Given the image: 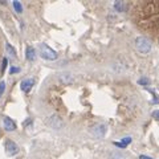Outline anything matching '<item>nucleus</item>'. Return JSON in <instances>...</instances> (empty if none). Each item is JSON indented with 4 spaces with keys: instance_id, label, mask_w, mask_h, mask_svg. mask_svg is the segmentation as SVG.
Instances as JSON below:
<instances>
[{
    "instance_id": "obj_1",
    "label": "nucleus",
    "mask_w": 159,
    "mask_h": 159,
    "mask_svg": "<svg viewBox=\"0 0 159 159\" xmlns=\"http://www.w3.org/2000/svg\"><path fill=\"white\" fill-rule=\"evenodd\" d=\"M137 24L142 25V24L147 23V29H157V16H158V4L157 3H146L142 4L141 7L137 9Z\"/></svg>"
},
{
    "instance_id": "obj_2",
    "label": "nucleus",
    "mask_w": 159,
    "mask_h": 159,
    "mask_svg": "<svg viewBox=\"0 0 159 159\" xmlns=\"http://www.w3.org/2000/svg\"><path fill=\"white\" fill-rule=\"evenodd\" d=\"M135 48H137V51L139 53L146 54V53H148L151 51V43H150L148 39L143 37V36H139L135 40Z\"/></svg>"
},
{
    "instance_id": "obj_3",
    "label": "nucleus",
    "mask_w": 159,
    "mask_h": 159,
    "mask_svg": "<svg viewBox=\"0 0 159 159\" xmlns=\"http://www.w3.org/2000/svg\"><path fill=\"white\" fill-rule=\"evenodd\" d=\"M39 51H40V54H41V57L45 58V60L53 61V60L57 58V53L54 52L53 49L49 48L47 44H40V45H39Z\"/></svg>"
},
{
    "instance_id": "obj_4",
    "label": "nucleus",
    "mask_w": 159,
    "mask_h": 159,
    "mask_svg": "<svg viewBox=\"0 0 159 159\" xmlns=\"http://www.w3.org/2000/svg\"><path fill=\"white\" fill-rule=\"evenodd\" d=\"M6 150H7V154L8 155H16L19 152V146L15 143L13 141H7L6 142Z\"/></svg>"
},
{
    "instance_id": "obj_5",
    "label": "nucleus",
    "mask_w": 159,
    "mask_h": 159,
    "mask_svg": "<svg viewBox=\"0 0 159 159\" xmlns=\"http://www.w3.org/2000/svg\"><path fill=\"white\" fill-rule=\"evenodd\" d=\"M48 123H49V126H52L53 129H61L64 126L62 119L60 118L58 116H52L51 118L48 119Z\"/></svg>"
},
{
    "instance_id": "obj_6",
    "label": "nucleus",
    "mask_w": 159,
    "mask_h": 159,
    "mask_svg": "<svg viewBox=\"0 0 159 159\" xmlns=\"http://www.w3.org/2000/svg\"><path fill=\"white\" fill-rule=\"evenodd\" d=\"M93 134L96 137H98V138H102L103 135H105V133H106V126L103 125V123H97L96 126L93 127Z\"/></svg>"
},
{
    "instance_id": "obj_7",
    "label": "nucleus",
    "mask_w": 159,
    "mask_h": 159,
    "mask_svg": "<svg viewBox=\"0 0 159 159\" xmlns=\"http://www.w3.org/2000/svg\"><path fill=\"white\" fill-rule=\"evenodd\" d=\"M4 127H6V130H8V131H13L15 129H16V125H15V122L11 118L6 117L4 118Z\"/></svg>"
},
{
    "instance_id": "obj_8",
    "label": "nucleus",
    "mask_w": 159,
    "mask_h": 159,
    "mask_svg": "<svg viewBox=\"0 0 159 159\" xmlns=\"http://www.w3.org/2000/svg\"><path fill=\"white\" fill-rule=\"evenodd\" d=\"M33 80H31V78H28V80H24V81L21 82V85H20V88H21V90L23 92H28L29 89L32 88V85H33Z\"/></svg>"
},
{
    "instance_id": "obj_9",
    "label": "nucleus",
    "mask_w": 159,
    "mask_h": 159,
    "mask_svg": "<svg viewBox=\"0 0 159 159\" xmlns=\"http://www.w3.org/2000/svg\"><path fill=\"white\" fill-rule=\"evenodd\" d=\"M27 58L29 61H33L36 58V52H34V49L32 47H27Z\"/></svg>"
},
{
    "instance_id": "obj_10",
    "label": "nucleus",
    "mask_w": 159,
    "mask_h": 159,
    "mask_svg": "<svg viewBox=\"0 0 159 159\" xmlns=\"http://www.w3.org/2000/svg\"><path fill=\"white\" fill-rule=\"evenodd\" d=\"M60 78H61V81H62V82H65V84H70V82H73V77H72L69 73H62L61 76H60Z\"/></svg>"
},
{
    "instance_id": "obj_11",
    "label": "nucleus",
    "mask_w": 159,
    "mask_h": 159,
    "mask_svg": "<svg viewBox=\"0 0 159 159\" xmlns=\"http://www.w3.org/2000/svg\"><path fill=\"white\" fill-rule=\"evenodd\" d=\"M110 159H126L125 155H123L122 152H119V151H114L110 154Z\"/></svg>"
},
{
    "instance_id": "obj_12",
    "label": "nucleus",
    "mask_w": 159,
    "mask_h": 159,
    "mask_svg": "<svg viewBox=\"0 0 159 159\" xmlns=\"http://www.w3.org/2000/svg\"><path fill=\"white\" fill-rule=\"evenodd\" d=\"M116 9L117 11H119V12H122L123 9H125V3H122V2H118V3H116Z\"/></svg>"
},
{
    "instance_id": "obj_13",
    "label": "nucleus",
    "mask_w": 159,
    "mask_h": 159,
    "mask_svg": "<svg viewBox=\"0 0 159 159\" xmlns=\"http://www.w3.org/2000/svg\"><path fill=\"white\" fill-rule=\"evenodd\" d=\"M130 142H131V138H123V139H122V142H121V145H123V147H125V146L129 145Z\"/></svg>"
},
{
    "instance_id": "obj_14",
    "label": "nucleus",
    "mask_w": 159,
    "mask_h": 159,
    "mask_svg": "<svg viewBox=\"0 0 159 159\" xmlns=\"http://www.w3.org/2000/svg\"><path fill=\"white\" fill-rule=\"evenodd\" d=\"M13 7L16 8L17 12H21V11H23V8H21V6L19 4V2H13Z\"/></svg>"
},
{
    "instance_id": "obj_15",
    "label": "nucleus",
    "mask_w": 159,
    "mask_h": 159,
    "mask_svg": "<svg viewBox=\"0 0 159 159\" xmlns=\"http://www.w3.org/2000/svg\"><path fill=\"white\" fill-rule=\"evenodd\" d=\"M7 68V58H3V65H2V70H0V73H3L4 70H6Z\"/></svg>"
},
{
    "instance_id": "obj_16",
    "label": "nucleus",
    "mask_w": 159,
    "mask_h": 159,
    "mask_svg": "<svg viewBox=\"0 0 159 159\" xmlns=\"http://www.w3.org/2000/svg\"><path fill=\"white\" fill-rule=\"evenodd\" d=\"M4 86H6V84H4V82L0 84V97H2V94L4 93Z\"/></svg>"
},
{
    "instance_id": "obj_17",
    "label": "nucleus",
    "mask_w": 159,
    "mask_h": 159,
    "mask_svg": "<svg viewBox=\"0 0 159 159\" xmlns=\"http://www.w3.org/2000/svg\"><path fill=\"white\" fill-rule=\"evenodd\" d=\"M138 82H139V84H148V80H147V78H141Z\"/></svg>"
},
{
    "instance_id": "obj_18",
    "label": "nucleus",
    "mask_w": 159,
    "mask_h": 159,
    "mask_svg": "<svg viewBox=\"0 0 159 159\" xmlns=\"http://www.w3.org/2000/svg\"><path fill=\"white\" fill-rule=\"evenodd\" d=\"M139 159H152V158H148L146 155H141V157H139Z\"/></svg>"
},
{
    "instance_id": "obj_19",
    "label": "nucleus",
    "mask_w": 159,
    "mask_h": 159,
    "mask_svg": "<svg viewBox=\"0 0 159 159\" xmlns=\"http://www.w3.org/2000/svg\"><path fill=\"white\" fill-rule=\"evenodd\" d=\"M17 70H19L17 68H12V69H11V73H15V72H17Z\"/></svg>"
}]
</instances>
